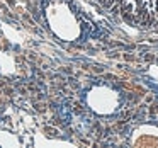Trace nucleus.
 I'll list each match as a JSON object with an SVG mask.
<instances>
[{"label": "nucleus", "instance_id": "1", "mask_svg": "<svg viewBox=\"0 0 158 148\" xmlns=\"http://www.w3.org/2000/svg\"><path fill=\"white\" fill-rule=\"evenodd\" d=\"M134 26H158V0H95Z\"/></svg>", "mask_w": 158, "mask_h": 148}]
</instances>
